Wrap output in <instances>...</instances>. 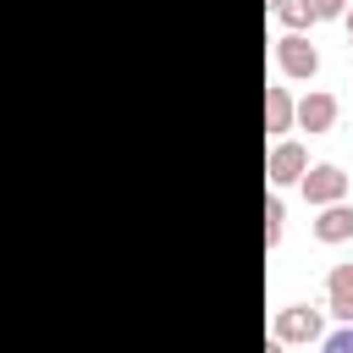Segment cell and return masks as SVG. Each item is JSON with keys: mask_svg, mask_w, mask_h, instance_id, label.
Masks as SVG:
<instances>
[{"mask_svg": "<svg viewBox=\"0 0 353 353\" xmlns=\"http://www.w3.org/2000/svg\"><path fill=\"white\" fill-rule=\"evenodd\" d=\"M342 188H347V176H342L336 165H314V171L303 176V193H309L314 204H331V199H342Z\"/></svg>", "mask_w": 353, "mask_h": 353, "instance_id": "obj_1", "label": "cell"}, {"mask_svg": "<svg viewBox=\"0 0 353 353\" xmlns=\"http://www.w3.org/2000/svg\"><path fill=\"white\" fill-rule=\"evenodd\" d=\"M276 336H281V342H309V336H320V314H314V309H281Z\"/></svg>", "mask_w": 353, "mask_h": 353, "instance_id": "obj_2", "label": "cell"}, {"mask_svg": "<svg viewBox=\"0 0 353 353\" xmlns=\"http://www.w3.org/2000/svg\"><path fill=\"white\" fill-rule=\"evenodd\" d=\"M276 55H281V72H292V77H309V72L320 66V61H314V50H309L303 39H281V50H276Z\"/></svg>", "mask_w": 353, "mask_h": 353, "instance_id": "obj_3", "label": "cell"}, {"mask_svg": "<svg viewBox=\"0 0 353 353\" xmlns=\"http://www.w3.org/2000/svg\"><path fill=\"white\" fill-rule=\"evenodd\" d=\"M314 237H320V243H342V237H353V210H342V204L325 210V215L314 221Z\"/></svg>", "mask_w": 353, "mask_h": 353, "instance_id": "obj_4", "label": "cell"}, {"mask_svg": "<svg viewBox=\"0 0 353 353\" xmlns=\"http://www.w3.org/2000/svg\"><path fill=\"white\" fill-rule=\"evenodd\" d=\"M270 176H276V182H298V176H303V149H298V143H281V149L270 154Z\"/></svg>", "mask_w": 353, "mask_h": 353, "instance_id": "obj_5", "label": "cell"}, {"mask_svg": "<svg viewBox=\"0 0 353 353\" xmlns=\"http://www.w3.org/2000/svg\"><path fill=\"white\" fill-rule=\"evenodd\" d=\"M331 309H336L342 320H353V265H342V270L331 276Z\"/></svg>", "mask_w": 353, "mask_h": 353, "instance_id": "obj_6", "label": "cell"}, {"mask_svg": "<svg viewBox=\"0 0 353 353\" xmlns=\"http://www.w3.org/2000/svg\"><path fill=\"white\" fill-rule=\"evenodd\" d=\"M298 116H303V127H309V132H320V127H331L336 105H331L325 94H314V99H303V110H298Z\"/></svg>", "mask_w": 353, "mask_h": 353, "instance_id": "obj_7", "label": "cell"}, {"mask_svg": "<svg viewBox=\"0 0 353 353\" xmlns=\"http://www.w3.org/2000/svg\"><path fill=\"white\" fill-rule=\"evenodd\" d=\"M281 127H287V94L270 88V132H281Z\"/></svg>", "mask_w": 353, "mask_h": 353, "instance_id": "obj_8", "label": "cell"}, {"mask_svg": "<svg viewBox=\"0 0 353 353\" xmlns=\"http://www.w3.org/2000/svg\"><path fill=\"white\" fill-rule=\"evenodd\" d=\"M276 232H281V204H265V237L276 243Z\"/></svg>", "mask_w": 353, "mask_h": 353, "instance_id": "obj_9", "label": "cell"}, {"mask_svg": "<svg viewBox=\"0 0 353 353\" xmlns=\"http://www.w3.org/2000/svg\"><path fill=\"white\" fill-rule=\"evenodd\" d=\"M281 17H287V22H309V6H303V0H281Z\"/></svg>", "mask_w": 353, "mask_h": 353, "instance_id": "obj_10", "label": "cell"}, {"mask_svg": "<svg viewBox=\"0 0 353 353\" xmlns=\"http://www.w3.org/2000/svg\"><path fill=\"white\" fill-rule=\"evenodd\" d=\"M325 353H353V325H347V331H336V336L325 342Z\"/></svg>", "mask_w": 353, "mask_h": 353, "instance_id": "obj_11", "label": "cell"}, {"mask_svg": "<svg viewBox=\"0 0 353 353\" xmlns=\"http://www.w3.org/2000/svg\"><path fill=\"white\" fill-rule=\"evenodd\" d=\"M342 11V0H314V17H336Z\"/></svg>", "mask_w": 353, "mask_h": 353, "instance_id": "obj_12", "label": "cell"}]
</instances>
